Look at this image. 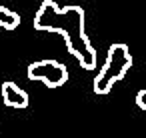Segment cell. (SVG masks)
<instances>
[{
	"mask_svg": "<svg viewBox=\"0 0 146 138\" xmlns=\"http://www.w3.org/2000/svg\"><path fill=\"white\" fill-rule=\"evenodd\" d=\"M18 24H20L18 12H14V10H10V8H6V6L0 4V28L14 30V28H18Z\"/></svg>",
	"mask_w": 146,
	"mask_h": 138,
	"instance_id": "5",
	"label": "cell"
},
{
	"mask_svg": "<svg viewBox=\"0 0 146 138\" xmlns=\"http://www.w3.org/2000/svg\"><path fill=\"white\" fill-rule=\"evenodd\" d=\"M2 102L10 108H26L30 98H28V92L20 88L16 82L6 80L2 82Z\"/></svg>",
	"mask_w": 146,
	"mask_h": 138,
	"instance_id": "4",
	"label": "cell"
},
{
	"mask_svg": "<svg viewBox=\"0 0 146 138\" xmlns=\"http://www.w3.org/2000/svg\"><path fill=\"white\" fill-rule=\"evenodd\" d=\"M132 68V54H130V48L122 42H116L108 48V54H106V60L100 68V72L94 76V82H92V90L96 94H108L116 82H120L126 72Z\"/></svg>",
	"mask_w": 146,
	"mask_h": 138,
	"instance_id": "2",
	"label": "cell"
},
{
	"mask_svg": "<svg viewBox=\"0 0 146 138\" xmlns=\"http://www.w3.org/2000/svg\"><path fill=\"white\" fill-rule=\"evenodd\" d=\"M84 8H60L54 0H44L34 14V28L42 32H56L66 38V50L78 60L84 70L96 68V48L92 46L84 28Z\"/></svg>",
	"mask_w": 146,
	"mask_h": 138,
	"instance_id": "1",
	"label": "cell"
},
{
	"mask_svg": "<svg viewBox=\"0 0 146 138\" xmlns=\"http://www.w3.org/2000/svg\"><path fill=\"white\" fill-rule=\"evenodd\" d=\"M26 76L30 80H38V82L46 84L48 88H60L68 80V68L58 60L46 58V60H36V62L28 64Z\"/></svg>",
	"mask_w": 146,
	"mask_h": 138,
	"instance_id": "3",
	"label": "cell"
},
{
	"mask_svg": "<svg viewBox=\"0 0 146 138\" xmlns=\"http://www.w3.org/2000/svg\"><path fill=\"white\" fill-rule=\"evenodd\" d=\"M136 104H138L140 110H146V88L138 90V94H136Z\"/></svg>",
	"mask_w": 146,
	"mask_h": 138,
	"instance_id": "6",
	"label": "cell"
}]
</instances>
